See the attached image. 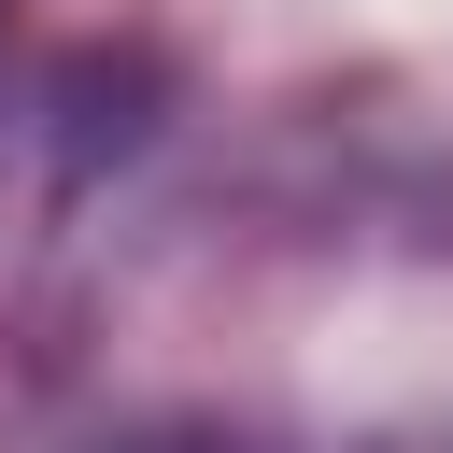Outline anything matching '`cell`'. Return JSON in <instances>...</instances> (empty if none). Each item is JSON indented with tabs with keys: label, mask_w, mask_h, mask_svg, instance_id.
Returning <instances> with one entry per match:
<instances>
[{
	"label": "cell",
	"mask_w": 453,
	"mask_h": 453,
	"mask_svg": "<svg viewBox=\"0 0 453 453\" xmlns=\"http://www.w3.org/2000/svg\"><path fill=\"white\" fill-rule=\"evenodd\" d=\"M127 453H184V439H127Z\"/></svg>",
	"instance_id": "6da1fadb"
}]
</instances>
